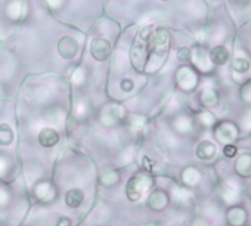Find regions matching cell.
<instances>
[{
    "mask_svg": "<svg viewBox=\"0 0 251 226\" xmlns=\"http://www.w3.org/2000/svg\"><path fill=\"white\" fill-rule=\"evenodd\" d=\"M170 43H172V36H170L169 30H166V28L154 30L150 37V42H148V50H150L148 62L157 59V65L160 68V65L164 62V59L169 53Z\"/></svg>",
    "mask_w": 251,
    "mask_h": 226,
    "instance_id": "1",
    "label": "cell"
},
{
    "mask_svg": "<svg viewBox=\"0 0 251 226\" xmlns=\"http://www.w3.org/2000/svg\"><path fill=\"white\" fill-rule=\"evenodd\" d=\"M152 31H154V27H151V25L141 30L133 46H132L130 61H132V65L135 67L136 71H142L144 68H147V62H148V56H150L148 42H150Z\"/></svg>",
    "mask_w": 251,
    "mask_h": 226,
    "instance_id": "2",
    "label": "cell"
},
{
    "mask_svg": "<svg viewBox=\"0 0 251 226\" xmlns=\"http://www.w3.org/2000/svg\"><path fill=\"white\" fill-rule=\"evenodd\" d=\"M213 133H214V138L223 145H233L239 138L238 126L229 120H223V122L216 123L213 127Z\"/></svg>",
    "mask_w": 251,
    "mask_h": 226,
    "instance_id": "3",
    "label": "cell"
},
{
    "mask_svg": "<svg viewBox=\"0 0 251 226\" xmlns=\"http://www.w3.org/2000/svg\"><path fill=\"white\" fill-rule=\"evenodd\" d=\"M151 177L148 175H136L132 179H129L127 182V188H126V192H127V197L130 201H138L150 188H151Z\"/></svg>",
    "mask_w": 251,
    "mask_h": 226,
    "instance_id": "4",
    "label": "cell"
},
{
    "mask_svg": "<svg viewBox=\"0 0 251 226\" xmlns=\"http://www.w3.org/2000/svg\"><path fill=\"white\" fill-rule=\"evenodd\" d=\"M198 73L192 67H180L176 73V81L185 92H192L198 86Z\"/></svg>",
    "mask_w": 251,
    "mask_h": 226,
    "instance_id": "5",
    "label": "cell"
},
{
    "mask_svg": "<svg viewBox=\"0 0 251 226\" xmlns=\"http://www.w3.org/2000/svg\"><path fill=\"white\" fill-rule=\"evenodd\" d=\"M219 194L222 197V200L229 204V205H235L239 200H241V194H242V188L241 185L233 180V179H226L219 189Z\"/></svg>",
    "mask_w": 251,
    "mask_h": 226,
    "instance_id": "6",
    "label": "cell"
},
{
    "mask_svg": "<svg viewBox=\"0 0 251 226\" xmlns=\"http://www.w3.org/2000/svg\"><path fill=\"white\" fill-rule=\"evenodd\" d=\"M90 52L96 61H106L111 55V45L105 39H95L90 45Z\"/></svg>",
    "mask_w": 251,
    "mask_h": 226,
    "instance_id": "7",
    "label": "cell"
},
{
    "mask_svg": "<svg viewBox=\"0 0 251 226\" xmlns=\"http://www.w3.org/2000/svg\"><path fill=\"white\" fill-rule=\"evenodd\" d=\"M226 220L230 226H244L248 220L247 210L241 205H230L226 211Z\"/></svg>",
    "mask_w": 251,
    "mask_h": 226,
    "instance_id": "8",
    "label": "cell"
},
{
    "mask_svg": "<svg viewBox=\"0 0 251 226\" xmlns=\"http://www.w3.org/2000/svg\"><path fill=\"white\" fill-rule=\"evenodd\" d=\"M58 52L62 58L65 59H73L77 52H78V43L75 39L70 37V36H65L59 40L58 43Z\"/></svg>",
    "mask_w": 251,
    "mask_h": 226,
    "instance_id": "9",
    "label": "cell"
},
{
    "mask_svg": "<svg viewBox=\"0 0 251 226\" xmlns=\"http://www.w3.org/2000/svg\"><path fill=\"white\" fill-rule=\"evenodd\" d=\"M191 61H194L195 67L204 73L207 71H211L213 70V64L210 61V56H208V52H205L202 48H195L192 50V58Z\"/></svg>",
    "mask_w": 251,
    "mask_h": 226,
    "instance_id": "10",
    "label": "cell"
},
{
    "mask_svg": "<svg viewBox=\"0 0 251 226\" xmlns=\"http://www.w3.org/2000/svg\"><path fill=\"white\" fill-rule=\"evenodd\" d=\"M123 112H124V109L121 106L111 105V106L105 108V111L102 112L100 120H102V123L105 126H112V125H115L123 117Z\"/></svg>",
    "mask_w": 251,
    "mask_h": 226,
    "instance_id": "11",
    "label": "cell"
},
{
    "mask_svg": "<svg viewBox=\"0 0 251 226\" xmlns=\"http://www.w3.org/2000/svg\"><path fill=\"white\" fill-rule=\"evenodd\" d=\"M148 205L152 208V210H155V211H161V210H164L167 205H169V195H167V192H164V191H154L151 195H150V198H148Z\"/></svg>",
    "mask_w": 251,
    "mask_h": 226,
    "instance_id": "12",
    "label": "cell"
},
{
    "mask_svg": "<svg viewBox=\"0 0 251 226\" xmlns=\"http://www.w3.org/2000/svg\"><path fill=\"white\" fill-rule=\"evenodd\" d=\"M235 173L241 177H251V154H242L235 161Z\"/></svg>",
    "mask_w": 251,
    "mask_h": 226,
    "instance_id": "13",
    "label": "cell"
},
{
    "mask_svg": "<svg viewBox=\"0 0 251 226\" xmlns=\"http://www.w3.org/2000/svg\"><path fill=\"white\" fill-rule=\"evenodd\" d=\"M208 56H210L211 64H214V65H223V64H226L229 61L230 53H229L227 48H225L222 45H217V46H214L208 52Z\"/></svg>",
    "mask_w": 251,
    "mask_h": 226,
    "instance_id": "14",
    "label": "cell"
},
{
    "mask_svg": "<svg viewBox=\"0 0 251 226\" xmlns=\"http://www.w3.org/2000/svg\"><path fill=\"white\" fill-rule=\"evenodd\" d=\"M182 182L186 188H194L197 186L200 182H201V172L194 167V166H189L186 167L183 172H182Z\"/></svg>",
    "mask_w": 251,
    "mask_h": 226,
    "instance_id": "15",
    "label": "cell"
},
{
    "mask_svg": "<svg viewBox=\"0 0 251 226\" xmlns=\"http://www.w3.org/2000/svg\"><path fill=\"white\" fill-rule=\"evenodd\" d=\"M216 151H217V148L211 141H202L197 147V157L200 160L207 161V160H211L216 155Z\"/></svg>",
    "mask_w": 251,
    "mask_h": 226,
    "instance_id": "16",
    "label": "cell"
},
{
    "mask_svg": "<svg viewBox=\"0 0 251 226\" xmlns=\"http://www.w3.org/2000/svg\"><path fill=\"white\" fill-rule=\"evenodd\" d=\"M58 141H59V135L56 133V130H53V129H50V127L43 129V130L40 132V135H39V142H40V145L45 147V148H50V147L56 145Z\"/></svg>",
    "mask_w": 251,
    "mask_h": 226,
    "instance_id": "17",
    "label": "cell"
},
{
    "mask_svg": "<svg viewBox=\"0 0 251 226\" xmlns=\"http://www.w3.org/2000/svg\"><path fill=\"white\" fill-rule=\"evenodd\" d=\"M200 100L204 106L207 108H213L217 105L219 102V95L214 89H204L201 93H200Z\"/></svg>",
    "mask_w": 251,
    "mask_h": 226,
    "instance_id": "18",
    "label": "cell"
},
{
    "mask_svg": "<svg viewBox=\"0 0 251 226\" xmlns=\"http://www.w3.org/2000/svg\"><path fill=\"white\" fill-rule=\"evenodd\" d=\"M83 198H84L83 192H81L80 189H77V188H73V189H70V191L67 192V195H65V202H67L68 207L77 208V207L81 205Z\"/></svg>",
    "mask_w": 251,
    "mask_h": 226,
    "instance_id": "19",
    "label": "cell"
},
{
    "mask_svg": "<svg viewBox=\"0 0 251 226\" xmlns=\"http://www.w3.org/2000/svg\"><path fill=\"white\" fill-rule=\"evenodd\" d=\"M53 195H55V192H53V188H52L50 183L43 182V183L37 185V188H36V197H37L39 200L48 201V200H52Z\"/></svg>",
    "mask_w": 251,
    "mask_h": 226,
    "instance_id": "20",
    "label": "cell"
},
{
    "mask_svg": "<svg viewBox=\"0 0 251 226\" xmlns=\"http://www.w3.org/2000/svg\"><path fill=\"white\" fill-rule=\"evenodd\" d=\"M14 141V130L9 125H0V145L8 147Z\"/></svg>",
    "mask_w": 251,
    "mask_h": 226,
    "instance_id": "21",
    "label": "cell"
},
{
    "mask_svg": "<svg viewBox=\"0 0 251 226\" xmlns=\"http://www.w3.org/2000/svg\"><path fill=\"white\" fill-rule=\"evenodd\" d=\"M232 70L235 73H239V74H244L250 70V61L247 58H241V56H236L233 58L232 61Z\"/></svg>",
    "mask_w": 251,
    "mask_h": 226,
    "instance_id": "22",
    "label": "cell"
},
{
    "mask_svg": "<svg viewBox=\"0 0 251 226\" xmlns=\"http://www.w3.org/2000/svg\"><path fill=\"white\" fill-rule=\"evenodd\" d=\"M197 119H198V123H200L201 126H204V127H214V125L217 123L216 117L211 114V112H208V111L200 112Z\"/></svg>",
    "mask_w": 251,
    "mask_h": 226,
    "instance_id": "23",
    "label": "cell"
},
{
    "mask_svg": "<svg viewBox=\"0 0 251 226\" xmlns=\"http://www.w3.org/2000/svg\"><path fill=\"white\" fill-rule=\"evenodd\" d=\"M192 197V192H191V188H186V186H182V188H175L173 191V198L176 201H188L189 198Z\"/></svg>",
    "mask_w": 251,
    "mask_h": 226,
    "instance_id": "24",
    "label": "cell"
},
{
    "mask_svg": "<svg viewBox=\"0 0 251 226\" xmlns=\"http://www.w3.org/2000/svg\"><path fill=\"white\" fill-rule=\"evenodd\" d=\"M175 126L179 132H189L192 129V120L186 116H180L179 119H176Z\"/></svg>",
    "mask_w": 251,
    "mask_h": 226,
    "instance_id": "25",
    "label": "cell"
},
{
    "mask_svg": "<svg viewBox=\"0 0 251 226\" xmlns=\"http://www.w3.org/2000/svg\"><path fill=\"white\" fill-rule=\"evenodd\" d=\"M192 58V50L189 48H180L177 50V59L180 62H189Z\"/></svg>",
    "mask_w": 251,
    "mask_h": 226,
    "instance_id": "26",
    "label": "cell"
},
{
    "mask_svg": "<svg viewBox=\"0 0 251 226\" xmlns=\"http://www.w3.org/2000/svg\"><path fill=\"white\" fill-rule=\"evenodd\" d=\"M102 182H103L105 185L111 186V185H114V183H117V182H118V175H117L115 172H109V173L103 175Z\"/></svg>",
    "mask_w": 251,
    "mask_h": 226,
    "instance_id": "27",
    "label": "cell"
},
{
    "mask_svg": "<svg viewBox=\"0 0 251 226\" xmlns=\"http://www.w3.org/2000/svg\"><path fill=\"white\" fill-rule=\"evenodd\" d=\"M130 126H132L135 130H142L144 126H145V119H142V117H132Z\"/></svg>",
    "mask_w": 251,
    "mask_h": 226,
    "instance_id": "28",
    "label": "cell"
},
{
    "mask_svg": "<svg viewBox=\"0 0 251 226\" xmlns=\"http://www.w3.org/2000/svg\"><path fill=\"white\" fill-rule=\"evenodd\" d=\"M223 154H225V157H227V158H233V157L238 154V148H236L235 145H225Z\"/></svg>",
    "mask_w": 251,
    "mask_h": 226,
    "instance_id": "29",
    "label": "cell"
},
{
    "mask_svg": "<svg viewBox=\"0 0 251 226\" xmlns=\"http://www.w3.org/2000/svg\"><path fill=\"white\" fill-rule=\"evenodd\" d=\"M133 81L130 80V78H124L121 83H120V87H121V90L123 92H126V93H127V92H132V89H133Z\"/></svg>",
    "mask_w": 251,
    "mask_h": 226,
    "instance_id": "30",
    "label": "cell"
},
{
    "mask_svg": "<svg viewBox=\"0 0 251 226\" xmlns=\"http://www.w3.org/2000/svg\"><path fill=\"white\" fill-rule=\"evenodd\" d=\"M242 127L251 129V111H248V112H247V116L242 119Z\"/></svg>",
    "mask_w": 251,
    "mask_h": 226,
    "instance_id": "31",
    "label": "cell"
},
{
    "mask_svg": "<svg viewBox=\"0 0 251 226\" xmlns=\"http://www.w3.org/2000/svg\"><path fill=\"white\" fill-rule=\"evenodd\" d=\"M191 226H210V223L204 219H195Z\"/></svg>",
    "mask_w": 251,
    "mask_h": 226,
    "instance_id": "32",
    "label": "cell"
},
{
    "mask_svg": "<svg viewBox=\"0 0 251 226\" xmlns=\"http://www.w3.org/2000/svg\"><path fill=\"white\" fill-rule=\"evenodd\" d=\"M6 201H8V194L3 189H0V205L6 204Z\"/></svg>",
    "mask_w": 251,
    "mask_h": 226,
    "instance_id": "33",
    "label": "cell"
},
{
    "mask_svg": "<svg viewBox=\"0 0 251 226\" xmlns=\"http://www.w3.org/2000/svg\"><path fill=\"white\" fill-rule=\"evenodd\" d=\"M58 226H71V220L68 217H62L59 222H58Z\"/></svg>",
    "mask_w": 251,
    "mask_h": 226,
    "instance_id": "34",
    "label": "cell"
},
{
    "mask_svg": "<svg viewBox=\"0 0 251 226\" xmlns=\"http://www.w3.org/2000/svg\"><path fill=\"white\" fill-rule=\"evenodd\" d=\"M5 166H6L5 161H3V160H0V172H3V170H5Z\"/></svg>",
    "mask_w": 251,
    "mask_h": 226,
    "instance_id": "35",
    "label": "cell"
}]
</instances>
